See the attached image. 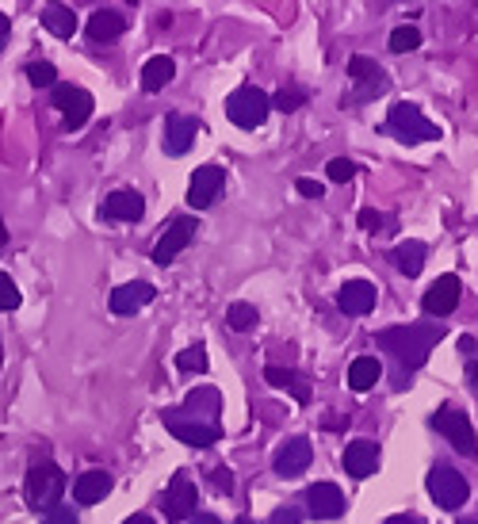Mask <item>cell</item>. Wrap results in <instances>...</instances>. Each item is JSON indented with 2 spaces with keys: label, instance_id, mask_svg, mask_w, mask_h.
<instances>
[{
  "label": "cell",
  "instance_id": "1",
  "mask_svg": "<svg viewBox=\"0 0 478 524\" xmlns=\"http://www.w3.org/2000/svg\"><path fill=\"white\" fill-rule=\"evenodd\" d=\"M444 337V329L433 326V322H417V326H391L379 333V349L391 352L394 360L406 368V372H417L425 360H429V352L433 345Z\"/></svg>",
  "mask_w": 478,
  "mask_h": 524
},
{
  "label": "cell",
  "instance_id": "2",
  "mask_svg": "<svg viewBox=\"0 0 478 524\" xmlns=\"http://www.w3.org/2000/svg\"><path fill=\"white\" fill-rule=\"evenodd\" d=\"M66 494V475L58 463H35L27 471V505L35 513H54Z\"/></svg>",
  "mask_w": 478,
  "mask_h": 524
},
{
  "label": "cell",
  "instance_id": "3",
  "mask_svg": "<svg viewBox=\"0 0 478 524\" xmlns=\"http://www.w3.org/2000/svg\"><path fill=\"white\" fill-rule=\"evenodd\" d=\"M268 111H272V100L253 85L230 92V100H226V115H230V123L241 127V131H257L264 119H268Z\"/></svg>",
  "mask_w": 478,
  "mask_h": 524
},
{
  "label": "cell",
  "instance_id": "4",
  "mask_svg": "<svg viewBox=\"0 0 478 524\" xmlns=\"http://www.w3.org/2000/svg\"><path fill=\"white\" fill-rule=\"evenodd\" d=\"M387 131H391L394 138H402V142H410V146H417V142H436V138H440V127L429 123L417 104H394L391 115H387Z\"/></svg>",
  "mask_w": 478,
  "mask_h": 524
},
{
  "label": "cell",
  "instance_id": "5",
  "mask_svg": "<svg viewBox=\"0 0 478 524\" xmlns=\"http://www.w3.org/2000/svg\"><path fill=\"white\" fill-rule=\"evenodd\" d=\"M436 433H444V437L452 440V448H456L459 456L475 459L478 456V437H475V425H471V417L452 410V406H444V410H436L433 417Z\"/></svg>",
  "mask_w": 478,
  "mask_h": 524
},
{
  "label": "cell",
  "instance_id": "6",
  "mask_svg": "<svg viewBox=\"0 0 478 524\" xmlns=\"http://www.w3.org/2000/svg\"><path fill=\"white\" fill-rule=\"evenodd\" d=\"M50 100H54V108L62 111L66 119H62V127L66 131H81L88 123V115H92V92H85V88L77 85H54L50 88Z\"/></svg>",
  "mask_w": 478,
  "mask_h": 524
},
{
  "label": "cell",
  "instance_id": "7",
  "mask_svg": "<svg viewBox=\"0 0 478 524\" xmlns=\"http://www.w3.org/2000/svg\"><path fill=\"white\" fill-rule=\"evenodd\" d=\"M199 222L192 219V215H176L169 226H165V234H161V241L153 245V264H173L188 245H192V238H196Z\"/></svg>",
  "mask_w": 478,
  "mask_h": 524
},
{
  "label": "cell",
  "instance_id": "8",
  "mask_svg": "<svg viewBox=\"0 0 478 524\" xmlns=\"http://www.w3.org/2000/svg\"><path fill=\"white\" fill-rule=\"evenodd\" d=\"M165 429L176 440L192 444V448H211V444L222 440V429H218L215 421H196V417H184L180 410H165Z\"/></svg>",
  "mask_w": 478,
  "mask_h": 524
},
{
  "label": "cell",
  "instance_id": "9",
  "mask_svg": "<svg viewBox=\"0 0 478 524\" xmlns=\"http://www.w3.org/2000/svg\"><path fill=\"white\" fill-rule=\"evenodd\" d=\"M467 494H471V486L459 471H452V467H433L429 471V498L440 509H459L467 502Z\"/></svg>",
  "mask_w": 478,
  "mask_h": 524
},
{
  "label": "cell",
  "instance_id": "10",
  "mask_svg": "<svg viewBox=\"0 0 478 524\" xmlns=\"http://www.w3.org/2000/svg\"><path fill=\"white\" fill-rule=\"evenodd\" d=\"M459 299H463V284H459V276H440L429 291H425V299H421V306H425V314L429 318H448L452 310L459 306Z\"/></svg>",
  "mask_w": 478,
  "mask_h": 524
},
{
  "label": "cell",
  "instance_id": "11",
  "mask_svg": "<svg viewBox=\"0 0 478 524\" xmlns=\"http://www.w3.org/2000/svg\"><path fill=\"white\" fill-rule=\"evenodd\" d=\"M348 77L360 85L356 88V96H352L356 104H360V100H371V96H379V92L387 88V81H391L387 69H379V62H371V58H352V62H348Z\"/></svg>",
  "mask_w": 478,
  "mask_h": 524
},
{
  "label": "cell",
  "instance_id": "12",
  "mask_svg": "<svg viewBox=\"0 0 478 524\" xmlns=\"http://www.w3.org/2000/svg\"><path fill=\"white\" fill-rule=\"evenodd\" d=\"M310 459H314V452H310V440L291 437L276 448L272 467H276V475H283V479H295V475H303L306 467H310Z\"/></svg>",
  "mask_w": 478,
  "mask_h": 524
},
{
  "label": "cell",
  "instance_id": "13",
  "mask_svg": "<svg viewBox=\"0 0 478 524\" xmlns=\"http://www.w3.org/2000/svg\"><path fill=\"white\" fill-rule=\"evenodd\" d=\"M306 505H310V513H314L318 521H337V517L345 513V494H341L337 482H314V486L306 490Z\"/></svg>",
  "mask_w": 478,
  "mask_h": 524
},
{
  "label": "cell",
  "instance_id": "14",
  "mask_svg": "<svg viewBox=\"0 0 478 524\" xmlns=\"http://www.w3.org/2000/svg\"><path fill=\"white\" fill-rule=\"evenodd\" d=\"M196 502H199L196 482L188 479V475H176L173 486H169V494H165V517L173 524L188 521V517L196 513Z\"/></svg>",
  "mask_w": 478,
  "mask_h": 524
},
{
  "label": "cell",
  "instance_id": "15",
  "mask_svg": "<svg viewBox=\"0 0 478 524\" xmlns=\"http://www.w3.org/2000/svg\"><path fill=\"white\" fill-rule=\"evenodd\" d=\"M222 184H226V173L218 169V165H203V169H196V176H192V184H188V207H211L218 199V192H222Z\"/></svg>",
  "mask_w": 478,
  "mask_h": 524
},
{
  "label": "cell",
  "instance_id": "16",
  "mask_svg": "<svg viewBox=\"0 0 478 524\" xmlns=\"http://www.w3.org/2000/svg\"><path fill=\"white\" fill-rule=\"evenodd\" d=\"M157 299V291H153V284H146V280H134V284H123L111 291V310L115 314H138V310H146V306Z\"/></svg>",
  "mask_w": 478,
  "mask_h": 524
},
{
  "label": "cell",
  "instance_id": "17",
  "mask_svg": "<svg viewBox=\"0 0 478 524\" xmlns=\"http://www.w3.org/2000/svg\"><path fill=\"white\" fill-rule=\"evenodd\" d=\"M375 287L368 284V280H348L341 291H337V306L345 310L348 318H364V314H371L375 310Z\"/></svg>",
  "mask_w": 478,
  "mask_h": 524
},
{
  "label": "cell",
  "instance_id": "18",
  "mask_svg": "<svg viewBox=\"0 0 478 524\" xmlns=\"http://www.w3.org/2000/svg\"><path fill=\"white\" fill-rule=\"evenodd\" d=\"M341 463H345V471L352 479H368V475H375V467H379V444L352 440L345 448V456H341Z\"/></svg>",
  "mask_w": 478,
  "mask_h": 524
},
{
  "label": "cell",
  "instance_id": "19",
  "mask_svg": "<svg viewBox=\"0 0 478 524\" xmlns=\"http://www.w3.org/2000/svg\"><path fill=\"white\" fill-rule=\"evenodd\" d=\"M199 134V123L192 119V115H169L165 119V150L173 153V157H180V153H188V146L196 142Z\"/></svg>",
  "mask_w": 478,
  "mask_h": 524
},
{
  "label": "cell",
  "instance_id": "20",
  "mask_svg": "<svg viewBox=\"0 0 478 524\" xmlns=\"http://www.w3.org/2000/svg\"><path fill=\"white\" fill-rule=\"evenodd\" d=\"M104 215L115 222H138L146 215V199L138 196V192H131V188H119V192H111L104 199Z\"/></svg>",
  "mask_w": 478,
  "mask_h": 524
},
{
  "label": "cell",
  "instance_id": "21",
  "mask_svg": "<svg viewBox=\"0 0 478 524\" xmlns=\"http://www.w3.org/2000/svg\"><path fill=\"white\" fill-rule=\"evenodd\" d=\"M111 494V475L108 471H85L81 479L73 482V498L81 505H96V502H104Z\"/></svg>",
  "mask_w": 478,
  "mask_h": 524
},
{
  "label": "cell",
  "instance_id": "22",
  "mask_svg": "<svg viewBox=\"0 0 478 524\" xmlns=\"http://www.w3.org/2000/svg\"><path fill=\"white\" fill-rule=\"evenodd\" d=\"M88 39L92 43H115L123 31H127V20L119 16V12H111V8H100L92 20H88Z\"/></svg>",
  "mask_w": 478,
  "mask_h": 524
},
{
  "label": "cell",
  "instance_id": "23",
  "mask_svg": "<svg viewBox=\"0 0 478 524\" xmlns=\"http://www.w3.org/2000/svg\"><path fill=\"white\" fill-rule=\"evenodd\" d=\"M379 375H383L379 356H356V360L348 364V387H352V391H371V387L379 383Z\"/></svg>",
  "mask_w": 478,
  "mask_h": 524
},
{
  "label": "cell",
  "instance_id": "24",
  "mask_svg": "<svg viewBox=\"0 0 478 524\" xmlns=\"http://www.w3.org/2000/svg\"><path fill=\"white\" fill-rule=\"evenodd\" d=\"M264 379L272 383V387H283V391H291L295 394V402H310V383H306L303 375L299 372H291V368H276V364H268L264 368Z\"/></svg>",
  "mask_w": 478,
  "mask_h": 524
},
{
  "label": "cell",
  "instance_id": "25",
  "mask_svg": "<svg viewBox=\"0 0 478 524\" xmlns=\"http://www.w3.org/2000/svg\"><path fill=\"white\" fill-rule=\"evenodd\" d=\"M391 261L402 276L413 280V276H421V268H425V245H421V241H402V245H394Z\"/></svg>",
  "mask_w": 478,
  "mask_h": 524
},
{
  "label": "cell",
  "instance_id": "26",
  "mask_svg": "<svg viewBox=\"0 0 478 524\" xmlns=\"http://www.w3.org/2000/svg\"><path fill=\"white\" fill-rule=\"evenodd\" d=\"M43 27L54 35V39H73V31H77V16H73V8H66V4H46Z\"/></svg>",
  "mask_w": 478,
  "mask_h": 524
},
{
  "label": "cell",
  "instance_id": "27",
  "mask_svg": "<svg viewBox=\"0 0 478 524\" xmlns=\"http://www.w3.org/2000/svg\"><path fill=\"white\" fill-rule=\"evenodd\" d=\"M173 77H176V62L165 58V54H157V58H150V62L142 66V88H146V92H161Z\"/></svg>",
  "mask_w": 478,
  "mask_h": 524
},
{
  "label": "cell",
  "instance_id": "28",
  "mask_svg": "<svg viewBox=\"0 0 478 524\" xmlns=\"http://www.w3.org/2000/svg\"><path fill=\"white\" fill-rule=\"evenodd\" d=\"M184 410H192V414H196V421H199V414L218 417V410H222V394H218L215 387L192 391V394H188V402H184Z\"/></svg>",
  "mask_w": 478,
  "mask_h": 524
},
{
  "label": "cell",
  "instance_id": "29",
  "mask_svg": "<svg viewBox=\"0 0 478 524\" xmlns=\"http://www.w3.org/2000/svg\"><path fill=\"white\" fill-rule=\"evenodd\" d=\"M226 326L238 329V333L253 329V326H257V306H253V303H234L230 310H226Z\"/></svg>",
  "mask_w": 478,
  "mask_h": 524
},
{
  "label": "cell",
  "instance_id": "30",
  "mask_svg": "<svg viewBox=\"0 0 478 524\" xmlns=\"http://www.w3.org/2000/svg\"><path fill=\"white\" fill-rule=\"evenodd\" d=\"M421 46V31L413 27V23H402V27H394L391 31V50L394 54H410Z\"/></svg>",
  "mask_w": 478,
  "mask_h": 524
},
{
  "label": "cell",
  "instance_id": "31",
  "mask_svg": "<svg viewBox=\"0 0 478 524\" xmlns=\"http://www.w3.org/2000/svg\"><path fill=\"white\" fill-rule=\"evenodd\" d=\"M176 368L180 372H207L211 368V360H207V349L203 345H192V349H184L176 356Z\"/></svg>",
  "mask_w": 478,
  "mask_h": 524
},
{
  "label": "cell",
  "instance_id": "32",
  "mask_svg": "<svg viewBox=\"0 0 478 524\" xmlns=\"http://www.w3.org/2000/svg\"><path fill=\"white\" fill-rule=\"evenodd\" d=\"M27 73V81L31 85H39V88H54L58 85V69L50 66V62H31V66L23 69Z\"/></svg>",
  "mask_w": 478,
  "mask_h": 524
},
{
  "label": "cell",
  "instance_id": "33",
  "mask_svg": "<svg viewBox=\"0 0 478 524\" xmlns=\"http://www.w3.org/2000/svg\"><path fill=\"white\" fill-rule=\"evenodd\" d=\"M326 176L329 180H337V184H348V180L356 176V165H352L348 157H333V161L326 165Z\"/></svg>",
  "mask_w": 478,
  "mask_h": 524
},
{
  "label": "cell",
  "instance_id": "34",
  "mask_svg": "<svg viewBox=\"0 0 478 524\" xmlns=\"http://www.w3.org/2000/svg\"><path fill=\"white\" fill-rule=\"evenodd\" d=\"M20 306V287L12 284V276L0 272V310H16Z\"/></svg>",
  "mask_w": 478,
  "mask_h": 524
},
{
  "label": "cell",
  "instance_id": "35",
  "mask_svg": "<svg viewBox=\"0 0 478 524\" xmlns=\"http://www.w3.org/2000/svg\"><path fill=\"white\" fill-rule=\"evenodd\" d=\"M303 104H306L303 92H287V88H283L280 96H276V108L280 111H295V108H303Z\"/></svg>",
  "mask_w": 478,
  "mask_h": 524
},
{
  "label": "cell",
  "instance_id": "36",
  "mask_svg": "<svg viewBox=\"0 0 478 524\" xmlns=\"http://www.w3.org/2000/svg\"><path fill=\"white\" fill-rule=\"evenodd\" d=\"M211 482H215L218 494H230V490H234V475H230V467H218V471H211Z\"/></svg>",
  "mask_w": 478,
  "mask_h": 524
},
{
  "label": "cell",
  "instance_id": "37",
  "mask_svg": "<svg viewBox=\"0 0 478 524\" xmlns=\"http://www.w3.org/2000/svg\"><path fill=\"white\" fill-rule=\"evenodd\" d=\"M43 524H77V513H73V509H66V505H58L54 513H46Z\"/></svg>",
  "mask_w": 478,
  "mask_h": 524
},
{
  "label": "cell",
  "instance_id": "38",
  "mask_svg": "<svg viewBox=\"0 0 478 524\" xmlns=\"http://www.w3.org/2000/svg\"><path fill=\"white\" fill-rule=\"evenodd\" d=\"M295 188H299V196H306V199H322V196H326V188H322L318 180H299Z\"/></svg>",
  "mask_w": 478,
  "mask_h": 524
},
{
  "label": "cell",
  "instance_id": "39",
  "mask_svg": "<svg viewBox=\"0 0 478 524\" xmlns=\"http://www.w3.org/2000/svg\"><path fill=\"white\" fill-rule=\"evenodd\" d=\"M272 524H303V517H299V509H295V505H287V509H276Z\"/></svg>",
  "mask_w": 478,
  "mask_h": 524
},
{
  "label": "cell",
  "instance_id": "40",
  "mask_svg": "<svg viewBox=\"0 0 478 524\" xmlns=\"http://www.w3.org/2000/svg\"><path fill=\"white\" fill-rule=\"evenodd\" d=\"M8 31H12V23H8V16H0V50H4V39H8Z\"/></svg>",
  "mask_w": 478,
  "mask_h": 524
},
{
  "label": "cell",
  "instance_id": "41",
  "mask_svg": "<svg viewBox=\"0 0 478 524\" xmlns=\"http://www.w3.org/2000/svg\"><path fill=\"white\" fill-rule=\"evenodd\" d=\"M192 524H222V521H218L215 513H196V521Z\"/></svg>",
  "mask_w": 478,
  "mask_h": 524
},
{
  "label": "cell",
  "instance_id": "42",
  "mask_svg": "<svg viewBox=\"0 0 478 524\" xmlns=\"http://www.w3.org/2000/svg\"><path fill=\"white\" fill-rule=\"evenodd\" d=\"M383 524H425V521H421V517H391V521Z\"/></svg>",
  "mask_w": 478,
  "mask_h": 524
},
{
  "label": "cell",
  "instance_id": "43",
  "mask_svg": "<svg viewBox=\"0 0 478 524\" xmlns=\"http://www.w3.org/2000/svg\"><path fill=\"white\" fill-rule=\"evenodd\" d=\"M123 524H153L150 517H142V513H134V517H127Z\"/></svg>",
  "mask_w": 478,
  "mask_h": 524
},
{
  "label": "cell",
  "instance_id": "44",
  "mask_svg": "<svg viewBox=\"0 0 478 524\" xmlns=\"http://www.w3.org/2000/svg\"><path fill=\"white\" fill-rule=\"evenodd\" d=\"M375 222H379V219H375L371 211H364V215H360V226H375Z\"/></svg>",
  "mask_w": 478,
  "mask_h": 524
},
{
  "label": "cell",
  "instance_id": "45",
  "mask_svg": "<svg viewBox=\"0 0 478 524\" xmlns=\"http://www.w3.org/2000/svg\"><path fill=\"white\" fill-rule=\"evenodd\" d=\"M467 375H471V383H475V387H478V360H475V364H471V368H467Z\"/></svg>",
  "mask_w": 478,
  "mask_h": 524
},
{
  "label": "cell",
  "instance_id": "46",
  "mask_svg": "<svg viewBox=\"0 0 478 524\" xmlns=\"http://www.w3.org/2000/svg\"><path fill=\"white\" fill-rule=\"evenodd\" d=\"M8 241V226H4V219H0V245Z\"/></svg>",
  "mask_w": 478,
  "mask_h": 524
},
{
  "label": "cell",
  "instance_id": "47",
  "mask_svg": "<svg viewBox=\"0 0 478 524\" xmlns=\"http://www.w3.org/2000/svg\"><path fill=\"white\" fill-rule=\"evenodd\" d=\"M238 524H253V521H249V517H241V521Z\"/></svg>",
  "mask_w": 478,
  "mask_h": 524
},
{
  "label": "cell",
  "instance_id": "48",
  "mask_svg": "<svg viewBox=\"0 0 478 524\" xmlns=\"http://www.w3.org/2000/svg\"><path fill=\"white\" fill-rule=\"evenodd\" d=\"M0 368H4V349H0Z\"/></svg>",
  "mask_w": 478,
  "mask_h": 524
},
{
  "label": "cell",
  "instance_id": "49",
  "mask_svg": "<svg viewBox=\"0 0 478 524\" xmlns=\"http://www.w3.org/2000/svg\"><path fill=\"white\" fill-rule=\"evenodd\" d=\"M459 524H475V521H459Z\"/></svg>",
  "mask_w": 478,
  "mask_h": 524
}]
</instances>
